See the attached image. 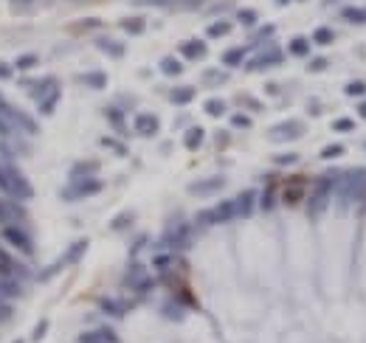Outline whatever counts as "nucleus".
<instances>
[{
	"instance_id": "f3484780",
	"label": "nucleus",
	"mask_w": 366,
	"mask_h": 343,
	"mask_svg": "<svg viewBox=\"0 0 366 343\" xmlns=\"http://www.w3.org/2000/svg\"><path fill=\"white\" fill-rule=\"evenodd\" d=\"M336 130H352V121H347V118H341L336 124Z\"/></svg>"
},
{
	"instance_id": "f8f14e48",
	"label": "nucleus",
	"mask_w": 366,
	"mask_h": 343,
	"mask_svg": "<svg viewBox=\"0 0 366 343\" xmlns=\"http://www.w3.org/2000/svg\"><path fill=\"white\" fill-rule=\"evenodd\" d=\"M239 59H242V51H228V54H226V62H228V65H237Z\"/></svg>"
},
{
	"instance_id": "7ed1b4c3",
	"label": "nucleus",
	"mask_w": 366,
	"mask_h": 343,
	"mask_svg": "<svg viewBox=\"0 0 366 343\" xmlns=\"http://www.w3.org/2000/svg\"><path fill=\"white\" fill-rule=\"evenodd\" d=\"M121 25L130 31V34H141V31H144V20H141V17H127Z\"/></svg>"
},
{
	"instance_id": "f03ea898",
	"label": "nucleus",
	"mask_w": 366,
	"mask_h": 343,
	"mask_svg": "<svg viewBox=\"0 0 366 343\" xmlns=\"http://www.w3.org/2000/svg\"><path fill=\"white\" fill-rule=\"evenodd\" d=\"M0 180H3V186H6L12 194H28V186H25V183L20 180L14 172H6V175H0Z\"/></svg>"
},
{
	"instance_id": "2eb2a0df",
	"label": "nucleus",
	"mask_w": 366,
	"mask_h": 343,
	"mask_svg": "<svg viewBox=\"0 0 366 343\" xmlns=\"http://www.w3.org/2000/svg\"><path fill=\"white\" fill-rule=\"evenodd\" d=\"M256 14L254 12H239V23H254Z\"/></svg>"
},
{
	"instance_id": "aec40b11",
	"label": "nucleus",
	"mask_w": 366,
	"mask_h": 343,
	"mask_svg": "<svg viewBox=\"0 0 366 343\" xmlns=\"http://www.w3.org/2000/svg\"><path fill=\"white\" fill-rule=\"evenodd\" d=\"M6 73H9V68H6V65H0V76H6Z\"/></svg>"
},
{
	"instance_id": "20e7f679",
	"label": "nucleus",
	"mask_w": 366,
	"mask_h": 343,
	"mask_svg": "<svg viewBox=\"0 0 366 343\" xmlns=\"http://www.w3.org/2000/svg\"><path fill=\"white\" fill-rule=\"evenodd\" d=\"M183 54L192 56V59H195V56H203V42H197V40L186 42V45H183Z\"/></svg>"
},
{
	"instance_id": "dca6fc26",
	"label": "nucleus",
	"mask_w": 366,
	"mask_h": 343,
	"mask_svg": "<svg viewBox=\"0 0 366 343\" xmlns=\"http://www.w3.org/2000/svg\"><path fill=\"white\" fill-rule=\"evenodd\" d=\"M208 113H214V115L223 113V104H220V102H208Z\"/></svg>"
},
{
	"instance_id": "4be33fe9",
	"label": "nucleus",
	"mask_w": 366,
	"mask_h": 343,
	"mask_svg": "<svg viewBox=\"0 0 366 343\" xmlns=\"http://www.w3.org/2000/svg\"><path fill=\"white\" fill-rule=\"evenodd\" d=\"M324 3H332V0H324Z\"/></svg>"
},
{
	"instance_id": "6e6552de",
	"label": "nucleus",
	"mask_w": 366,
	"mask_h": 343,
	"mask_svg": "<svg viewBox=\"0 0 366 343\" xmlns=\"http://www.w3.org/2000/svg\"><path fill=\"white\" fill-rule=\"evenodd\" d=\"M290 48H293V54L304 56V54H307V42H304V40H293V42H290Z\"/></svg>"
},
{
	"instance_id": "1a4fd4ad",
	"label": "nucleus",
	"mask_w": 366,
	"mask_h": 343,
	"mask_svg": "<svg viewBox=\"0 0 366 343\" xmlns=\"http://www.w3.org/2000/svg\"><path fill=\"white\" fill-rule=\"evenodd\" d=\"M172 99H175V102H189V99H192V90H189V87H183V90H175V93H172Z\"/></svg>"
},
{
	"instance_id": "a211bd4d",
	"label": "nucleus",
	"mask_w": 366,
	"mask_h": 343,
	"mask_svg": "<svg viewBox=\"0 0 366 343\" xmlns=\"http://www.w3.org/2000/svg\"><path fill=\"white\" fill-rule=\"evenodd\" d=\"M20 65H23V68H28V65H34V56H23V59H20Z\"/></svg>"
},
{
	"instance_id": "9b49d317",
	"label": "nucleus",
	"mask_w": 366,
	"mask_h": 343,
	"mask_svg": "<svg viewBox=\"0 0 366 343\" xmlns=\"http://www.w3.org/2000/svg\"><path fill=\"white\" fill-rule=\"evenodd\" d=\"M344 17H347V20H366V12H358V9H347V12H344Z\"/></svg>"
},
{
	"instance_id": "39448f33",
	"label": "nucleus",
	"mask_w": 366,
	"mask_h": 343,
	"mask_svg": "<svg viewBox=\"0 0 366 343\" xmlns=\"http://www.w3.org/2000/svg\"><path fill=\"white\" fill-rule=\"evenodd\" d=\"M6 239H12L14 242V245H20V247H25V245H28V242H25V236L23 234H20V231H6Z\"/></svg>"
},
{
	"instance_id": "0eeeda50",
	"label": "nucleus",
	"mask_w": 366,
	"mask_h": 343,
	"mask_svg": "<svg viewBox=\"0 0 366 343\" xmlns=\"http://www.w3.org/2000/svg\"><path fill=\"white\" fill-rule=\"evenodd\" d=\"M316 42H321V45L332 42V31H329V28H318V31H316Z\"/></svg>"
},
{
	"instance_id": "4468645a",
	"label": "nucleus",
	"mask_w": 366,
	"mask_h": 343,
	"mask_svg": "<svg viewBox=\"0 0 366 343\" xmlns=\"http://www.w3.org/2000/svg\"><path fill=\"white\" fill-rule=\"evenodd\" d=\"M164 71L166 73H177V71H180V65H177L175 59H164Z\"/></svg>"
},
{
	"instance_id": "ddd939ff",
	"label": "nucleus",
	"mask_w": 366,
	"mask_h": 343,
	"mask_svg": "<svg viewBox=\"0 0 366 343\" xmlns=\"http://www.w3.org/2000/svg\"><path fill=\"white\" fill-rule=\"evenodd\" d=\"M200 138H203V133H200V130H192V133H189V138H186V141H189V146H197V144H200Z\"/></svg>"
},
{
	"instance_id": "f257e3e1",
	"label": "nucleus",
	"mask_w": 366,
	"mask_h": 343,
	"mask_svg": "<svg viewBox=\"0 0 366 343\" xmlns=\"http://www.w3.org/2000/svg\"><path fill=\"white\" fill-rule=\"evenodd\" d=\"M138 3H146V6H177V9H197L203 6V0H138Z\"/></svg>"
},
{
	"instance_id": "412c9836",
	"label": "nucleus",
	"mask_w": 366,
	"mask_h": 343,
	"mask_svg": "<svg viewBox=\"0 0 366 343\" xmlns=\"http://www.w3.org/2000/svg\"><path fill=\"white\" fill-rule=\"evenodd\" d=\"M360 113H363V115H366V104H363V107H360Z\"/></svg>"
},
{
	"instance_id": "9d476101",
	"label": "nucleus",
	"mask_w": 366,
	"mask_h": 343,
	"mask_svg": "<svg viewBox=\"0 0 366 343\" xmlns=\"http://www.w3.org/2000/svg\"><path fill=\"white\" fill-rule=\"evenodd\" d=\"M226 31H228V23H214L211 28H208V34H211V37H223Z\"/></svg>"
},
{
	"instance_id": "423d86ee",
	"label": "nucleus",
	"mask_w": 366,
	"mask_h": 343,
	"mask_svg": "<svg viewBox=\"0 0 366 343\" xmlns=\"http://www.w3.org/2000/svg\"><path fill=\"white\" fill-rule=\"evenodd\" d=\"M155 118H149V115H146V118H141V124H138V130L141 133H155Z\"/></svg>"
},
{
	"instance_id": "6ab92c4d",
	"label": "nucleus",
	"mask_w": 366,
	"mask_h": 343,
	"mask_svg": "<svg viewBox=\"0 0 366 343\" xmlns=\"http://www.w3.org/2000/svg\"><path fill=\"white\" fill-rule=\"evenodd\" d=\"M349 93H363V84H349Z\"/></svg>"
}]
</instances>
